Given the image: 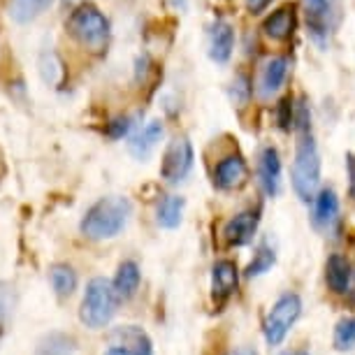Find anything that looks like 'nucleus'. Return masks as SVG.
<instances>
[{
    "label": "nucleus",
    "mask_w": 355,
    "mask_h": 355,
    "mask_svg": "<svg viewBox=\"0 0 355 355\" xmlns=\"http://www.w3.org/2000/svg\"><path fill=\"white\" fill-rule=\"evenodd\" d=\"M130 214H132V205L128 198H121V196L103 198L84 214L82 223H79V230H82L84 237L93 239V242L112 239L128 225Z\"/></svg>",
    "instance_id": "obj_1"
},
{
    "label": "nucleus",
    "mask_w": 355,
    "mask_h": 355,
    "mask_svg": "<svg viewBox=\"0 0 355 355\" xmlns=\"http://www.w3.org/2000/svg\"><path fill=\"white\" fill-rule=\"evenodd\" d=\"M291 179H293V189L302 202L313 200V193H316L320 184V153H318L316 139H313L311 130L300 132Z\"/></svg>",
    "instance_id": "obj_2"
},
{
    "label": "nucleus",
    "mask_w": 355,
    "mask_h": 355,
    "mask_svg": "<svg viewBox=\"0 0 355 355\" xmlns=\"http://www.w3.org/2000/svg\"><path fill=\"white\" fill-rule=\"evenodd\" d=\"M65 31L86 49L100 51L107 44V40H110V19L96 5L79 3L70 12L68 21H65Z\"/></svg>",
    "instance_id": "obj_3"
},
{
    "label": "nucleus",
    "mask_w": 355,
    "mask_h": 355,
    "mask_svg": "<svg viewBox=\"0 0 355 355\" xmlns=\"http://www.w3.org/2000/svg\"><path fill=\"white\" fill-rule=\"evenodd\" d=\"M119 309V295L114 291V284L103 277L91 279L86 286L82 306H79V318L91 330H100L114 318Z\"/></svg>",
    "instance_id": "obj_4"
},
{
    "label": "nucleus",
    "mask_w": 355,
    "mask_h": 355,
    "mask_svg": "<svg viewBox=\"0 0 355 355\" xmlns=\"http://www.w3.org/2000/svg\"><path fill=\"white\" fill-rule=\"evenodd\" d=\"M302 313V300L295 293H286L274 302L272 311L267 313L265 320V341L270 346H279L288 337L295 320Z\"/></svg>",
    "instance_id": "obj_5"
},
{
    "label": "nucleus",
    "mask_w": 355,
    "mask_h": 355,
    "mask_svg": "<svg viewBox=\"0 0 355 355\" xmlns=\"http://www.w3.org/2000/svg\"><path fill=\"white\" fill-rule=\"evenodd\" d=\"M193 144L186 137L172 139L170 146L163 153V163H160V177L167 184H179L189 177V172L193 170Z\"/></svg>",
    "instance_id": "obj_6"
},
{
    "label": "nucleus",
    "mask_w": 355,
    "mask_h": 355,
    "mask_svg": "<svg viewBox=\"0 0 355 355\" xmlns=\"http://www.w3.org/2000/svg\"><path fill=\"white\" fill-rule=\"evenodd\" d=\"M249 179V163L239 153H227L214 167V186L220 191H234Z\"/></svg>",
    "instance_id": "obj_7"
},
{
    "label": "nucleus",
    "mask_w": 355,
    "mask_h": 355,
    "mask_svg": "<svg viewBox=\"0 0 355 355\" xmlns=\"http://www.w3.org/2000/svg\"><path fill=\"white\" fill-rule=\"evenodd\" d=\"M258 223H260V211L258 209H246V211H239L227 220L225 227H223V239L227 246H246L253 242L256 237V230H258Z\"/></svg>",
    "instance_id": "obj_8"
},
{
    "label": "nucleus",
    "mask_w": 355,
    "mask_h": 355,
    "mask_svg": "<svg viewBox=\"0 0 355 355\" xmlns=\"http://www.w3.org/2000/svg\"><path fill=\"white\" fill-rule=\"evenodd\" d=\"M112 348L125 355H153V344L139 325H119L112 330Z\"/></svg>",
    "instance_id": "obj_9"
},
{
    "label": "nucleus",
    "mask_w": 355,
    "mask_h": 355,
    "mask_svg": "<svg viewBox=\"0 0 355 355\" xmlns=\"http://www.w3.org/2000/svg\"><path fill=\"white\" fill-rule=\"evenodd\" d=\"M295 28H297V12H295V5L291 3L277 8L263 21V33L270 40H274V42H286V40H291Z\"/></svg>",
    "instance_id": "obj_10"
},
{
    "label": "nucleus",
    "mask_w": 355,
    "mask_h": 355,
    "mask_svg": "<svg viewBox=\"0 0 355 355\" xmlns=\"http://www.w3.org/2000/svg\"><path fill=\"white\" fill-rule=\"evenodd\" d=\"M239 286V270L232 260H218L211 267V295L214 300L223 302L230 295L237 291Z\"/></svg>",
    "instance_id": "obj_11"
},
{
    "label": "nucleus",
    "mask_w": 355,
    "mask_h": 355,
    "mask_svg": "<svg viewBox=\"0 0 355 355\" xmlns=\"http://www.w3.org/2000/svg\"><path fill=\"white\" fill-rule=\"evenodd\" d=\"M258 177L260 186H263L265 196L274 198L281 186V156L274 146H265L258 160Z\"/></svg>",
    "instance_id": "obj_12"
},
{
    "label": "nucleus",
    "mask_w": 355,
    "mask_h": 355,
    "mask_svg": "<svg viewBox=\"0 0 355 355\" xmlns=\"http://www.w3.org/2000/svg\"><path fill=\"white\" fill-rule=\"evenodd\" d=\"M351 279H353V267L348 263L346 256L341 253H332L325 263V284L334 295H346L351 291Z\"/></svg>",
    "instance_id": "obj_13"
},
{
    "label": "nucleus",
    "mask_w": 355,
    "mask_h": 355,
    "mask_svg": "<svg viewBox=\"0 0 355 355\" xmlns=\"http://www.w3.org/2000/svg\"><path fill=\"white\" fill-rule=\"evenodd\" d=\"M234 49V28L227 21H216L209 31V56L216 63H227Z\"/></svg>",
    "instance_id": "obj_14"
},
{
    "label": "nucleus",
    "mask_w": 355,
    "mask_h": 355,
    "mask_svg": "<svg viewBox=\"0 0 355 355\" xmlns=\"http://www.w3.org/2000/svg\"><path fill=\"white\" fill-rule=\"evenodd\" d=\"M288 68H291V61L286 56H274L267 61L263 75H260V93H263V98H270L272 93H277L284 86Z\"/></svg>",
    "instance_id": "obj_15"
},
{
    "label": "nucleus",
    "mask_w": 355,
    "mask_h": 355,
    "mask_svg": "<svg viewBox=\"0 0 355 355\" xmlns=\"http://www.w3.org/2000/svg\"><path fill=\"white\" fill-rule=\"evenodd\" d=\"M160 137H163V123H160V121H149L142 130L137 132L135 137L130 139L128 149H130V153L137 160H146V158L151 156V151L158 146Z\"/></svg>",
    "instance_id": "obj_16"
},
{
    "label": "nucleus",
    "mask_w": 355,
    "mask_h": 355,
    "mask_svg": "<svg viewBox=\"0 0 355 355\" xmlns=\"http://www.w3.org/2000/svg\"><path fill=\"white\" fill-rule=\"evenodd\" d=\"M139 281H142V272H139V265L135 260H123L116 270V277H114V291H116L119 300H130L135 297Z\"/></svg>",
    "instance_id": "obj_17"
},
{
    "label": "nucleus",
    "mask_w": 355,
    "mask_h": 355,
    "mask_svg": "<svg viewBox=\"0 0 355 355\" xmlns=\"http://www.w3.org/2000/svg\"><path fill=\"white\" fill-rule=\"evenodd\" d=\"M313 200H316V202H313V223H316V227L327 230V227H330L339 216L337 193H334L332 189H320L318 196Z\"/></svg>",
    "instance_id": "obj_18"
},
{
    "label": "nucleus",
    "mask_w": 355,
    "mask_h": 355,
    "mask_svg": "<svg viewBox=\"0 0 355 355\" xmlns=\"http://www.w3.org/2000/svg\"><path fill=\"white\" fill-rule=\"evenodd\" d=\"M306 12V24H309L311 35L323 42L327 35V19H330V0H302Z\"/></svg>",
    "instance_id": "obj_19"
},
{
    "label": "nucleus",
    "mask_w": 355,
    "mask_h": 355,
    "mask_svg": "<svg viewBox=\"0 0 355 355\" xmlns=\"http://www.w3.org/2000/svg\"><path fill=\"white\" fill-rule=\"evenodd\" d=\"M184 198L179 196H167L160 200L158 209H156V220L160 227H165V230H174V227H179L184 218Z\"/></svg>",
    "instance_id": "obj_20"
},
{
    "label": "nucleus",
    "mask_w": 355,
    "mask_h": 355,
    "mask_svg": "<svg viewBox=\"0 0 355 355\" xmlns=\"http://www.w3.org/2000/svg\"><path fill=\"white\" fill-rule=\"evenodd\" d=\"M53 0H10V19L15 24H31L42 12L49 10Z\"/></svg>",
    "instance_id": "obj_21"
},
{
    "label": "nucleus",
    "mask_w": 355,
    "mask_h": 355,
    "mask_svg": "<svg viewBox=\"0 0 355 355\" xmlns=\"http://www.w3.org/2000/svg\"><path fill=\"white\" fill-rule=\"evenodd\" d=\"M51 288L58 297H70L77 291V272L70 265H53L49 272Z\"/></svg>",
    "instance_id": "obj_22"
},
{
    "label": "nucleus",
    "mask_w": 355,
    "mask_h": 355,
    "mask_svg": "<svg viewBox=\"0 0 355 355\" xmlns=\"http://www.w3.org/2000/svg\"><path fill=\"white\" fill-rule=\"evenodd\" d=\"M35 355H75V339L68 334L53 332L40 341Z\"/></svg>",
    "instance_id": "obj_23"
},
{
    "label": "nucleus",
    "mask_w": 355,
    "mask_h": 355,
    "mask_svg": "<svg viewBox=\"0 0 355 355\" xmlns=\"http://www.w3.org/2000/svg\"><path fill=\"white\" fill-rule=\"evenodd\" d=\"M274 263H277V253H274V249L270 244H260L256 256H253V260L249 263V267H246V277L253 279V277H263L265 272H270Z\"/></svg>",
    "instance_id": "obj_24"
},
{
    "label": "nucleus",
    "mask_w": 355,
    "mask_h": 355,
    "mask_svg": "<svg viewBox=\"0 0 355 355\" xmlns=\"http://www.w3.org/2000/svg\"><path fill=\"white\" fill-rule=\"evenodd\" d=\"M355 346V316L339 320L334 327V348L337 351H348Z\"/></svg>",
    "instance_id": "obj_25"
},
{
    "label": "nucleus",
    "mask_w": 355,
    "mask_h": 355,
    "mask_svg": "<svg viewBox=\"0 0 355 355\" xmlns=\"http://www.w3.org/2000/svg\"><path fill=\"white\" fill-rule=\"evenodd\" d=\"M12 306H15V293H12V286L5 284V281H0V341H3L5 332H8Z\"/></svg>",
    "instance_id": "obj_26"
},
{
    "label": "nucleus",
    "mask_w": 355,
    "mask_h": 355,
    "mask_svg": "<svg viewBox=\"0 0 355 355\" xmlns=\"http://www.w3.org/2000/svg\"><path fill=\"white\" fill-rule=\"evenodd\" d=\"M277 121H279V128L281 130H291L295 125V105H293V98L286 96L279 100L277 105Z\"/></svg>",
    "instance_id": "obj_27"
},
{
    "label": "nucleus",
    "mask_w": 355,
    "mask_h": 355,
    "mask_svg": "<svg viewBox=\"0 0 355 355\" xmlns=\"http://www.w3.org/2000/svg\"><path fill=\"white\" fill-rule=\"evenodd\" d=\"M130 128H132L130 116H116L105 125V132H107V137H112V139H121L128 135Z\"/></svg>",
    "instance_id": "obj_28"
},
{
    "label": "nucleus",
    "mask_w": 355,
    "mask_h": 355,
    "mask_svg": "<svg viewBox=\"0 0 355 355\" xmlns=\"http://www.w3.org/2000/svg\"><path fill=\"white\" fill-rule=\"evenodd\" d=\"M249 79L246 77H237L234 79V84H232V98H234V103H239V105H244L246 100H249Z\"/></svg>",
    "instance_id": "obj_29"
},
{
    "label": "nucleus",
    "mask_w": 355,
    "mask_h": 355,
    "mask_svg": "<svg viewBox=\"0 0 355 355\" xmlns=\"http://www.w3.org/2000/svg\"><path fill=\"white\" fill-rule=\"evenodd\" d=\"M346 172H348V193L355 200V153H346Z\"/></svg>",
    "instance_id": "obj_30"
},
{
    "label": "nucleus",
    "mask_w": 355,
    "mask_h": 355,
    "mask_svg": "<svg viewBox=\"0 0 355 355\" xmlns=\"http://www.w3.org/2000/svg\"><path fill=\"white\" fill-rule=\"evenodd\" d=\"M246 3V10L251 12V15H260V12H265L267 8L272 5V0H244Z\"/></svg>",
    "instance_id": "obj_31"
},
{
    "label": "nucleus",
    "mask_w": 355,
    "mask_h": 355,
    "mask_svg": "<svg viewBox=\"0 0 355 355\" xmlns=\"http://www.w3.org/2000/svg\"><path fill=\"white\" fill-rule=\"evenodd\" d=\"M281 355H309V351H284Z\"/></svg>",
    "instance_id": "obj_32"
},
{
    "label": "nucleus",
    "mask_w": 355,
    "mask_h": 355,
    "mask_svg": "<svg viewBox=\"0 0 355 355\" xmlns=\"http://www.w3.org/2000/svg\"><path fill=\"white\" fill-rule=\"evenodd\" d=\"M105 355H125V353H121L119 348H110V351H107Z\"/></svg>",
    "instance_id": "obj_33"
}]
</instances>
